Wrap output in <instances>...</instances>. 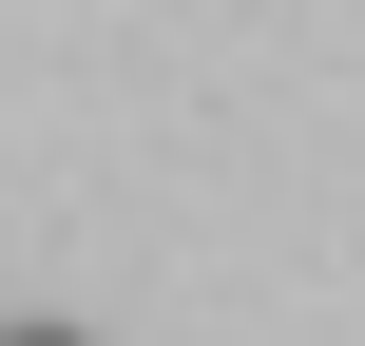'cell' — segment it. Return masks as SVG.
<instances>
[{
    "mask_svg": "<svg viewBox=\"0 0 365 346\" xmlns=\"http://www.w3.org/2000/svg\"><path fill=\"white\" fill-rule=\"evenodd\" d=\"M0 346H96V327H0Z\"/></svg>",
    "mask_w": 365,
    "mask_h": 346,
    "instance_id": "1",
    "label": "cell"
}]
</instances>
